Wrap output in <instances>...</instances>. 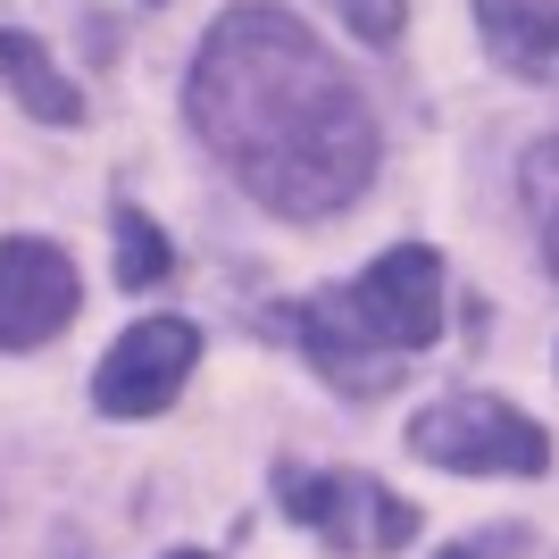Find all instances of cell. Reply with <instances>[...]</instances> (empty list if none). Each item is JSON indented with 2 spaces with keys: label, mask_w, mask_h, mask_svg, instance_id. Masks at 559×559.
I'll return each mask as SVG.
<instances>
[{
  "label": "cell",
  "mask_w": 559,
  "mask_h": 559,
  "mask_svg": "<svg viewBox=\"0 0 559 559\" xmlns=\"http://www.w3.org/2000/svg\"><path fill=\"white\" fill-rule=\"evenodd\" d=\"M443 559H476V551H443Z\"/></svg>",
  "instance_id": "13"
},
{
  "label": "cell",
  "mask_w": 559,
  "mask_h": 559,
  "mask_svg": "<svg viewBox=\"0 0 559 559\" xmlns=\"http://www.w3.org/2000/svg\"><path fill=\"white\" fill-rule=\"evenodd\" d=\"M409 451L451 467V476H543L551 467V435L492 393H451L435 409H418L409 418Z\"/></svg>",
  "instance_id": "4"
},
{
  "label": "cell",
  "mask_w": 559,
  "mask_h": 559,
  "mask_svg": "<svg viewBox=\"0 0 559 559\" xmlns=\"http://www.w3.org/2000/svg\"><path fill=\"white\" fill-rule=\"evenodd\" d=\"M276 501L293 526L326 535L350 559H384L418 543V501H401L393 485H376L359 467H276Z\"/></svg>",
  "instance_id": "3"
},
{
  "label": "cell",
  "mask_w": 559,
  "mask_h": 559,
  "mask_svg": "<svg viewBox=\"0 0 559 559\" xmlns=\"http://www.w3.org/2000/svg\"><path fill=\"white\" fill-rule=\"evenodd\" d=\"M167 559H210V551H167Z\"/></svg>",
  "instance_id": "12"
},
{
  "label": "cell",
  "mask_w": 559,
  "mask_h": 559,
  "mask_svg": "<svg viewBox=\"0 0 559 559\" xmlns=\"http://www.w3.org/2000/svg\"><path fill=\"white\" fill-rule=\"evenodd\" d=\"M159 276H167V234L142 210H117V284H126V293H151Z\"/></svg>",
  "instance_id": "9"
},
{
  "label": "cell",
  "mask_w": 559,
  "mask_h": 559,
  "mask_svg": "<svg viewBox=\"0 0 559 559\" xmlns=\"http://www.w3.org/2000/svg\"><path fill=\"white\" fill-rule=\"evenodd\" d=\"M0 84L25 100V117H43V126H75V117H84V93L50 68V50L34 43V34H17V25H0Z\"/></svg>",
  "instance_id": "8"
},
{
  "label": "cell",
  "mask_w": 559,
  "mask_h": 559,
  "mask_svg": "<svg viewBox=\"0 0 559 559\" xmlns=\"http://www.w3.org/2000/svg\"><path fill=\"white\" fill-rule=\"evenodd\" d=\"M192 134L276 217H334L376 176V117L334 50L284 9H226L185 84Z\"/></svg>",
  "instance_id": "1"
},
{
  "label": "cell",
  "mask_w": 559,
  "mask_h": 559,
  "mask_svg": "<svg viewBox=\"0 0 559 559\" xmlns=\"http://www.w3.org/2000/svg\"><path fill=\"white\" fill-rule=\"evenodd\" d=\"M84 284H75V259L43 234H17L0 242V350H43L50 334H68Z\"/></svg>",
  "instance_id": "6"
},
{
  "label": "cell",
  "mask_w": 559,
  "mask_h": 559,
  "mask_svg": "<svg viewBox=\"0 0 559 559\" xmlns=\"http://www.w3.org/2000/svg\"><path fill=\"white\" fill-rule=\"evenodd\" d=\"M443 334V259L426 251V242H401L384 251L359 284L343 293H309L293 309V343L326 368V384L343 393H384L393 384V359L426 350Z\"/></svg>",
  "instance_id": "2"
},
{
  "label": "cell",
  "mask_w": 559,
  "mask_h": 559,
  "mask_svg": "<svg viewBox=\"0 0 559 559\" xmlns=\"http://www.w3.org/2000/svg\"><path fill=\"white\" fill-rule=\"evenodd\" d=\"M192 359H201V334L185 318H142V326H126L109 343V359L93 376V401L109 418H151V409H167L185 393Z\"/></svg>",
  "instance_id": "5"
},
{
  "label": "cell",
  "mask_w": 559,
  "mask_h": 559,
  "mask_svg": "<svg viewBox=\"0 0 559 559\" xmlns=\"http://www.w3.org/2000/svg\"><path fill=\"white\" fill-rule=\"evenodd\" d=\"M476 25L501 68L526 84H559V0H476Z\"/></svg>",
  "instance_id": "7"
},
{
  "label": "cell",
  "mask_w": 559,
  "mask_h": 559,
  "mask_svg": "<svg viewBox=\"0 0 559 559\" xmlns=\"http://www.w3.org/2000/svg\"><path fill=\"white\" fill-rule=\"evenodd\" d=\"M526 210H535V226H543V259H551V276H559V134L526 151Z\"/></svg>",
  "instance_id": "10"
},
{
  "label": "cell",
  "mask_w": 559,
  "mask_h": 559,
  "mask_svg": "<svg viewBox=\"0 0 559 559\" xmlns=\"http://www.w3.org/2000/svg\"><path fill=\"white\" fill-rule=\"evenodd\" d=\"M334 9H343V25L350 34H359V43H401V17H409V0H334Z\"/></svg>",
  "instance_id": "11"
}]
</instances>
